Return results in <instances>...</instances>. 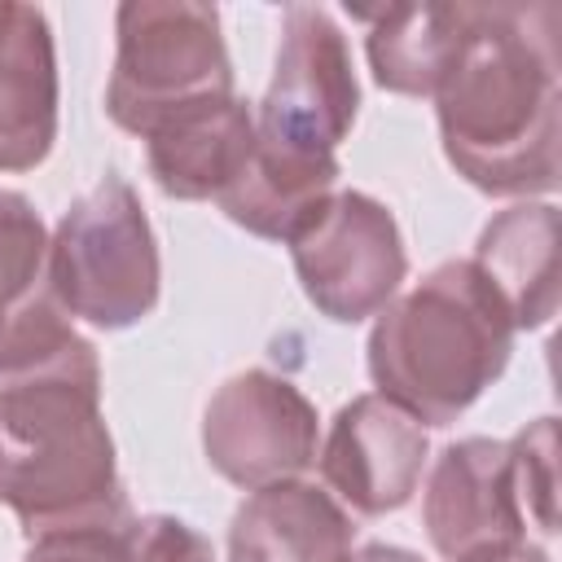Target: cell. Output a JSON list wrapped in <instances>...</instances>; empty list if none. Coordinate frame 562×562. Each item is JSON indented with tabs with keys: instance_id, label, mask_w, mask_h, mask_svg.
Listing matches in <instances>:
<instances>
[{
	"instance_id": "13",
	"label": "cell",
	"mask_w": 562,
	"mask_h": 562,
	"mask_svg": "<svg viewBox=\"0 0 562 562\" xmlns=\"http://www.w3.org/2000/svg\"><path fill=\"white\" fill-rule=\"evenodd\" d=\"M149 140V171L167 198H220L255 154V114L237 97H215L167 119Z\"/></svg>"
},
{
	"instance_id": "18",
	"label": "cell",
	"mask_w": 562,
	"mask_h": 562,
	"mask_svg": "<svg viewBox=\"0 0 562 562\" xmlns=\"http://www.w3.org/2000/svg\"><path fill=\"white\" fill-rule=\"evenodd\" d=\"M522 514L540 536L558 531V422L540 417L509 439Z\"/></svg>"
},
{
	"instance_id": "3",
	"label": "cell",
	"mask_w": 562,
	"mask_h": 562,
	"mask_svg": "<svg viewBox=\"0 0 562 562\" xmlns=\"http://www.w3.org/2000/svg\"><path fill=\"white\" fill-rule=\"evenodd\" d=\"M509 347L505 299L474 259H452L382 307L369 334V373L378 395L413 422L448 426L501 378Z\"/></svg>"
},
{
	"instance_id": "4",
	"label": "cell",
	"mask_w": 562,
	"mask_h": 562,
	"mask_svg": "<svg viewBox=\"0 0 562 562\" xmlns=\"http://www.w3.org/2000/svg\"><path fill=\"white\" fill-rule=\"evenodd\" d=\"M119 53L105 110L140 140L180 110L233 97V66L220 13L193 0H127L114 13Z\"/></svg>"
},
{
	"instance_id": "22",
	"label": "cell",
	"mask_w": 562,
	"mask_h": 562,
	"mask_svg": "<svg viewBox=\"0 0 562 562\" xmlns=\"http://www.w3.org/2000/svg\"><path fill=\"white\" fill-rule=\"evenodd\" d=\"M351 562H422V558L408 553V549H395V544H369V549H360Z\"/></svg>"
},
{
	"instance_id": "9",
	"label": "cell",
	"mask_w": 562,
	"mask_h": 562,
	"mask_svg": "<svg viewBox=\"0 0 562 562\" xmlns=\"http://www.w3.org/2000/svg\"><path fill=\"white\" fill-rule=\"evenodd\" d=\"M426 536L448 562H470L522 544V496L514 452L501 439L448 443L430 470L422 501Z\"/></svg>"
},
{
	"instance_id": "20",
	"label": "cell",
	"mask_w": 562,
	"mask_h": 562,
	"mask_svg": "<svg viewBox=\"0 0 562 562\" xmlns=\"http://www.w3.org/2000/svg\"><path fill=\"white\" fill-rule=\"evenodd\" d=\"M26 562H132V553H127V527L35 540V549H31Z\"/></svg>"
},
{
	"instance_id": "17",
	"label": "cell",
	"mask_w": 562,
	"mask_h": 562,
	"mask_svg": "<svg viewBox=\"0 0 562 562\" xmlns=\"http://www.w3.org/2000/svg\"><path fill=\"white\" fill-rule=\"evenodd\" d=\"M334 184H338V162L334 158H290V154L263 149L255 140L250 162L241 167V176L215 202L246 233L290 241L329 202Z\"/></svg>"
},
{
	"instance_id": "8",
	"label": "cell",
	"mask_w": 562,
	"mask_h": 562,
	"mask_svg": "<svg viewBox=\"0 0 562 562\" xmlns=\"http://www.w3.org/2000/svg\"><path fill=\"white\" fill-rule=\"evenodd\" d=\"M202 448L211 465L246 492L294 479L316 461V408L294 382L246 369L211 395Z\"/></svg>"
},
{
	"instance_id": "6",
	"label": "cell",
	"mask_w": 562,
	"mask_h": 562,
	"mask_svg": "<svg viewBox=\"0 0 562 562\" xmlns=\"http://www.w3.org/2000/svg\"><path fill=\"white\" fill-rule=\"evenodd\" d=\"M360 105L347 35L321 4H285L272 83L259 101L255 140L290 158H334Z\"/></svg>"
},
{
	"instance_id": "14",
	"label": "cell",
	"mask_w": 562,
	"mask_h": 562,
	"mask_svg": "<svg viewBox=\"0 0 562 562\" xmlns=\"http://www.w3.org/2000/svg\"><path fill=\"white\" fill-rule=\"evenodd\" d=\"M66 307L48 285V237L22 193L0 189V369L66 338Z\"/></svg>"
},
{
	"instance_id": "7",
	"label": "cell",
	"mask_w": 562,
	"mask_h": 562,
	"mask_svg": "<svg viewBox=\"0 0 562 562\" xmlns=\"http://www.w3.org/2000/svg\"><path fill=\"white\" fill-rule=\"evenodd\" d=\"M303 294L329 321H364L391 303L408 255L395 215L369 193L342 189L290 237Z\"/></svg>"
},
{
	"instance_id": "19",
	"label": "cell",
	"mask_w": 562,
	"mask_h": 562,
	"mask_svg": "<svg viewBox=\"0 0 562 562\" xmlns=\"http://www.w3.org/2000/svg\"><path fill=\"white\" fill-rule=\"evenodd\" d=\"M127 553L132 562H215L211 544L180 518L149 514L127 522Z\"/></svg>"
},
{
	"instance_id": "5",
	"label": "cell",
	"mask_w": 562,
	"mask_h": 562,
	"mask_svg": "<svg viewBox=\"0 0 562 562\" xmlns=\"http://www.w3.org/2000/svg\"><path fill=\"white\" fill-rule=\"evenodd\" d=\"M48 285L66 316L101 329H123L154 312L158 246L127 180L105 176L70 202L48 241Z\"/></svg>"
},
{
	"instance_id": "12",
	"label": "cell",
	"mask_w": 562,
	"mask_h": 562,
	"mask_svg": "<svg viewBox=\"0 0 562 562\" xmlns=\"http://www.w3.org/2000/svg\"><path fill=\"white\" fill-rule=\"evenodd\" d=\"M351 518L299 479L255 487L228 527V562H351Z\"/></svg>"
},
{
	"instance_id": "21",
	"label": "cell",
	"mask_w": 562,
	"mask_h": 562,
	"mask_svg": "<svg viewBox=\"0 0 562 562\" xmlns=\"http://www.w3.org/2000/svg\"><path fill=\"white\" fill-rule=\"evenodd\" d=\"M470 562H549V553L531 549L527 540L514 544V549H501V553H483V558H470Z\"/></svg>"
},
{
	"instance_id": "16",
	"label": "cell",
	"mask_w": 562,
	"mask_h": 562,
	"mask_svg": "<svg viewBox=\"0 0 562 562\" xmlns=\"http://www.w3.org/2000/svg\"><path fill=\"white\" fill-rule=\"evenodd\" d=\"M360 13V9H356ZM479 4H391L369 18V66L386 92L435 97L461 57Z\"/></svg>"
},
{
	"instance_id": "11",
	"label": "cell",
	"mask_w": 562,
	"mask_h": 562,
	"mask_svg": "<svg viewBox=\"0 0 562 562\" xmlns=\"http://www.w3.org/2000/svg\"><path fill=\"white\" fill-rule=\"evenodd\" d=\"M57 136L53 31L35 4L0 0V171H31Z\"/></svg>"
},
{
	"instance_id": "2",
	"label": "cell",
	"mask_w": 562,
	"mask_h": 562,
	"mask_svg": "<svg viewBox=\"0 0 562 562\" xmlns=\"http://www.w3.org/2000/svg\"><path fill=\"white\" fill-rule=\"evenodd\" d=\"M562 9L479 4L470 40L439 83L443 154L474 189L496 198L549 193L562 171Z\"/></svg>"
},
{
	"instance_id": "10",
	"label": "cell",
	"mask_w": 562,
	"mask_h": 562,
	"mask_svg": "<svg viewBox=\"0 0 562 562\" xmlns=\"http://www.w3.org/2000/svg\"><path fill=\"white\" fill-rule=\"evenodd\" d=\"M422 465L426 426L382 395H356L342 404L321 448L325 483L369 518L408 505L422 483Z\"/></svg>"
},
{
	"instance_id": "1",
	"label": "cell",
	"mask_w": 562,
	"mask_h": 562,
	"mask_svg": "<svg viewBox=\"0 0 562 562\" xmlns=\"http://www.w3.org/2000/svg\"><path fill=\"white\" fill-rule=\"evenodd\" d=\"M0 501L31 544L132 522L101 417V369L75 329L0 369Z\"/></svg>"
},
{
	"instance_id": "15",
	"label": "cell",
	"mask_w": 562,
	"mask_h": 562,
	"mask_svg": "<svg viewBox=\"0 0 562 562\" xmlns=\"http://www.w3.org/2000/svg\"><path fill=\"white\" fill-rule=\"evenodd\" d=\"M474 268L505 299L514 329L549 325L558 312V206L518 202L501 211L479 233Z\"/></svg>"
}]
</instances>
